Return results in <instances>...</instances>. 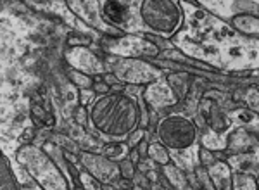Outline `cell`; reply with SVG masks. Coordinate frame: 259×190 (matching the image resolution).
I'll list each match as a JSON object with an SVG mask.
<instances>
[{
    "mask_svg": "<svg viewBox=\"0 0 259 190\" xmlns=\"http://www.w3.org/2000/svg\"><path fill=\"white\" fill-rule=\"evenodd\" d=\"M257 188L259 187L252 176L244 175V173L233 176V190H257Z\"/></svg>",
    "mask_w": 259,
    "mask_h": 190,
    "instance_id": "cell-1",
    "label": "cell"
}]
</instances>
